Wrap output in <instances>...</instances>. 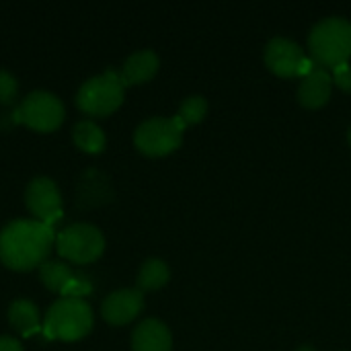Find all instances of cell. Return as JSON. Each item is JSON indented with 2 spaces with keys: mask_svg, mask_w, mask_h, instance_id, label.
<instances>
[{
  "mask_svg": "<svg viewBox=\"0 0 351 351\" xmlns=\"http://www.w3.org/2000/svg\"><path fill=\"white\" fill-rule=\"evenodd\" d=\"M56 243L53 228L37 220H14L0 232V261L14 271L41 267Z\"/></svg>",
  "mask_w": 351,
  "mask_h": 351,
  "instance_id": "1",
  "label": "cell"
},
{
  "mask_svg": "<svg viewBox=\"0 0 351 351\" xmlns=\"http://www.w3.org/2000/svg\"><path fill=\"white\" fill-rule=\"evenodd\" d=\"M308 51L317 66L333 70L351 58V23L341 16H329L317 23L308 35Z\"/></svg>",
  "mask_w": 351,
  "mask_h": 351,
  "instance_id": "2",
  "label": "cell"
},
{
  "mask_svg": "<svg viewBox=\"0 0 351 351\" xmlns=\"http://www.w3.org/2000/svg\"><path fill=\"white\" fill-rule=\"evenodd\" d=\"M93 323L95 317L88 302L82 298H60L47 311L43 335L49 341H78L90 333Z\"/></svg>",
  "mask_w": 351,
  "mask_h": 351,
  "instance_id": "3",
  "label": "cell"
},
{
  "mask_svg": "<svg viewBox=\"0 0 351 351\" xmlns=\"http://www.w3.org/2000/svg\"><path fill=\"white\" fill-rule=\"evenodd\" d=\"M123 95H125V84L119 72L107 70L101 76L88 78L80 86L76 95V105L86 115L107 117L121 107Z\"/></svg>",
  "mask_w": 351,
  "mask_h": 351,
  "instance_id": "4",
  "label": "cell"
},
{
  "mask_svg": "<svg viewBox=\"0 0 351 351\" xmlns=\"http://www.w3.org/2000/svg\"><path fill=\"white\" fill-rule=\"evenodd\" d=\"M12 121L31 128L33 132L49 134L56 132L64 121V105L62 101L47 90L29 93L19 107L12 111Z\"/></svg>",
  "mask_w": 351,
  "mask_h": 351,
  "instance_id": "5",
  "label": "cell"
},
{
  "mask_svg": "<svg viewBox=\"0 0 351 351\" xmlns=\"http://www.w3.org/2000/svg\"><path fill=\"white\" fill-rule=\"evenodd\" d=\"M56 249L66 261L86 265L103 255L105 239L93 224H72L56 237Z\"/></svg>",
  "mask_w": 351,
  "mask_h": 351,
  "instance_id": "6",
  "label": "cell"
},
{
  "mask_svg": "<svg viewBox=\"0 0 351 351\" xmlns=\"http://www.w3.org/2000/svg\"><path fill=\"white\" fill-rule=\"evenodd\" d=\"M183 128L175 117H154L136 128V148L152 158L175 152L183 142Z\"/></svg>",
  "mask_w": 351,
  "mask_h": 351,
  "instance_id": "7",
  "label": "cell"
},
{
  "mask_svg": "<svg viewBox=\"0 0 351 351\" xmlns=\"http://www.w3.org/2000/svg\"><path fill=\"white\" fill-rule=\"evenodd\" d=\"M265 66L282 78H304L315 68V62L313 58H306V53L296 41L286 37H274L265 45Z\"/></svg>",
  "mask_w": 351,
  "mask_h": 351,
  "instance_id": "8",
  "label": "cell"
},
{
  "mask_svg": "<svg viewBox=\"0 0 351 351\" xmlns=\"http://www.w3.org/2000/svg\"><path fill=\"white\" fill-rule=\"evenodd\" d=\"M25 204L37 222L51 228L62 218V193L49 177H37L27 185Z\"/></svg>",
  "mask_w": 351,
  "mask_h": 351,
  "instance_id": "9",
  "label": "cell"
},
{
  "mask_svg": "<svg viewBox=\"0 0 351 351\" xmlns=\"http://www.w3.org/2000/svg\"><path fill=\"white\" fill-rule=\"evenodd\" d=\"M39 278H41V284L49 292H56L64 298H80V296H86L93 292V284L86 278L76 276L64 263L45 261L39 267Z\"/></svg>",
  "mask_w": 351,
  "mask_h": 351,
  "instance_id": "10",
  "label": "cell"
},
{
  "mask_svg": "<svg viewBox=\"0 0 351 351\" xmlns=\"http://www.w3.org/2000/svg\"><path fill=\"white\" fill-rule=\"evenodd\" d=\"M144 308V294L136 288L128 290H117L111 292L103 304H101V315L103 319L113 325V327H123L132 323Z\"/></svg>",
  "mask_w": 351,
  "mask_h": 351,
  "instance_id": "11",
  "label": "cell"
},
{
  "mask_svg": "<svg viewBox=\"0 0 351 351\" xmlns=\"http://www.w3.org/2000/svg\"><path fill=\"white\" fill-rule=\"evenodd\" d=\"M331 90H333L331 72L315 64L311 74H306L298 86V101L306 109H321L331 99Z\"/></svg>",
  "mask_w": 351,
  "mask_h": 351,
  "instance_id": "12",
  "label": "cell"
},
{
  "mask_svg": "<svg viewBox=\"0 0 351 351\" xmlns=\"http://www.w3.org/2000/svg\"><path fill=\"white\" fill-rule=\"evenodd\" d=\"M173 337L165 323L156 319L142 321L132 333V351H171Z\"/></svg>",
  "mask_w": 351,
  "mask_h": 351,
  "instance_id": "13",
  "label": "cell"
},
{
  "mask_svg": "<svg viewBox=\"0 0 351 351\" xmlns=\"http://www.w3.org/2000/svg\"><path fill=\"white\" fill-rule=\"evenodd\" d=\"M158 66H160V60H158V56L154 51H150V49L136 51L125 60L119 76H121L125 86L144 84V82H148V80H152L156 76Z\"/></svg>",
  "mask_w": 351,
  "mask_h": 351,
  "instance_id": "14",
  "label": "cell"
},
{
  "mask_svg": "<svg viewBox=\"0 0 351 351\" xmlns=\"http://www.w3.org/2000/svg\"><path fill=\"white\" fill-rule=\"evenodd\" d=\"M8 323L23 337H31L41 331L39 311L31 300H14L8 308Z\"/></svg>",
  "mask_w": 351,
  "mask_h": 351,
  "instance_id": "15",
  "label": "cell"
},
{
  "mask_svg": "<svg viewBox=\"0 0 351 351\" xmlns=\"http://www.w3.org/2000/svg\"><path fill=\"white\" fill-rule=\"evenodd\" d=\"M109 197L111 191L107 187V179L97 171H86L78 187V204L88 208V206H99Z\"/></svg>",
  "mask_w": 351,
  "mask_h": 351,
  "instance_id": "16",
  "label": "cell"
},
{
  "mask_svg": "<svg viewBox=\"0 0 351 351\" xmlns=\"http://www.w3.org/2000/svg\"><path fill=\"white\" fill-rule=\"evenodd\" d=\"M72 138H74L76 148L86 154H99L105 150V144H107L103 130L93 121H78L72 130Z\"/></svg>",
  "mask_w": 351,
  "mask_h": 351,
  "instance_id": "17",
  "label": "cell"
},
{
  "mask_svg": "<svg viewBox=\"0 0 351 351\" xmlns=\"http://www.w3.org/2000/svg\"><path fill=\"white\" fill-rule=\"evenodd\" d=\"M169 278H171V271H169L165 261L148 259V261L142 263V267L138 271V278H136V284H138V290L144 294V292L160 290L162 286H167Z\"/></svg>",
  "mask_w": 351,
  "mask_h": 351,
  "instance_id": "18",
  "label": "cell"
},
{
  "mask_svg": "<svg viewBox=\"0 0 351 351\" xmlns=\"http://www.w3.org/2000/svg\"><path fill=\"white\" fill-rule=\"evenodd\" d=\"M206 113H208V101H206L204 97H199V95H193V97H187V99L181 103V107H179L175 119H177V121L181 123V128L185 130V128H189V125L199 123V121L206 117Z\"/></svg>",
  "mask_w": 351,
  "mask_h": 351,
  "instance_id": "19",
  "label": "cell"
},
{
  "mask_svg": "<svg viewBox=\"0 0 351 351\" xmlns=\"http://www.w3.org/2000/svg\"><path fill=\"white\" fill-rule=\"evenodd\" d=\"M16 93H19L16 78L10 72L0 70V105H10L16 99Z\"/></svg>",
  "mask_w": 351,
  "mask_h": 351,
  "instance_id": "20",
  "label": "cell"
},
{
  "mask_svg": "<svg viewBox=\"0 0 351 351\" xmlns=\"http://www.w3.org/2000/svg\"><path fill=\"white\" fill-rule=\"evenodd\" d=\"M331 78H333V84L339 86L343 93H351V66L348 64H341L337 68L331 70Z\"/></svg>",
  "mask_w": 351,
  "mask_h": 351,
  "instance_id": "21",
  "label": "cell"
},
{
  "mask_svg": "<svg viewBox=\"0 0 351 351\" xmlns=\"http://www.w3.org/2000/svg\"><path fill=\"white\" fill-rule=\"evenodd\" d=\"M0 351H23V348L12 337H0Z\"/></svg>",
  "mask_w": 351,
  "mask_h": 351,
  "instance_id": "22",
  "label": "cell"
},
{
  "mask_svg": "<svg viewBox=\"0 0 351 351\" xmlns=\"http://www.w3.org/2000/svg\"><path fill=\"white\" fill-rule=\"evenodd\" d=\"M296 351H317L315 348H311V346H302V348H298Z\"/></svg>",
  "mask_w": 351,
  "mask_h": 351,
  "instance_id": "23",
  "label": "cell"
},
{
  "mask_svg": "<svg viewBox=\"0 0 351 351\" xmlns=\"http://www.w3.org/2000/svg\"><path fill=\"white\" fill-rule=\"evenodd\" d=\"M348 142H350V146H351V125H350V130H348Z\"/></svg>",
  "mask_w": 351,
  "mask_h": 351,
  "instance_id": "24",
  "label": "cell"
}]
</instances>
